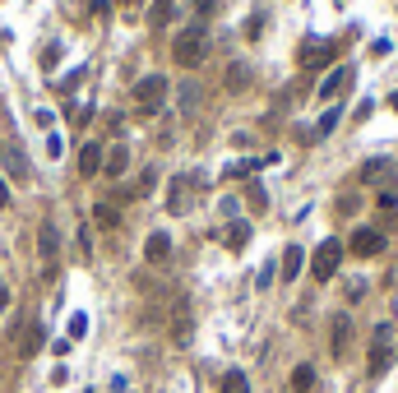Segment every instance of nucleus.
I'll return each mask as SVG.
<instances>
[{
    "instance_id": "31",
    "label": "nucleus",
    "mask_w": 398,
    "mask_h": 393,
    "mask_svg": "<svg viewBox=\"0 0 398 393\" xmlns=\"http://www.w3.org/2000/svg\"><path fill=\"white\" fill-rule=\"evenodd\" d=\"M46 153H51V157H61V153H65L61 148V135H46Z\"/></svg>"
},
{
    "instance_id": "10",
    "label": "nucleus",
    "mask_w": 398,
    "mask_h": 393,
    "mask_svg": "<svg viewBox=\"0 0 398 393\" xmlns=\"http://www.w3.org/2000/svg\"><path fill=\"white\" fill-rule=\"evenodd\" d=\"M125 166H130V148H125V144H111L107 157H102V171L116 181V176H125Z\"/></svg>"
},
{
    "instance_id": "11",
    "label": "nucleus",
    "mask_w": 398,
    "mask_h": 393,
    "mask_svg": "<svg viewBox=\"0 0 398 393\" xmlns=\"http://www.w3.org/2000/svg\"><path fill=\"white\" fill-rule=\"evenodd\" d=\"M37 250H42L46 264L61 255V231H56V222H42V231H37Z\"/></svg>"
},
{
    "instance_id": "4",
    "label": "nucleus",
    "mask_w": 398,
    "mask_h": 393,
    "mask_svg": "<svg viewBox=\"0 0 398 393\" xmlns=\"http://www.w3.org/2000/svg\"><path fill=\"white\" fill-rule=\"evenodd\" d=\"M338 264H343V245H338V241H324L320 250H315V259H310V273H315L320 282H329V278L338 273Z\"/></svg>"
},
{
    "instance_id": "26",
    "label": "nucleus",
    "mask_w": 398,
    "mask_h": 393,
    "mask_svg": "<svg viewBox=\"0 0 398 393\" xmlns=\"http://www.w3.org/2000/svg\"><path fill=\"white\" fill-rule=\"evenodd\" d=\"M338 121H343V116H338V106H329V111L320 116V135H334V130H338Z\"/></svg>"
},
{
    "instance_id": "9",
    "label": "nucleus",
    "mask_w": 398,
    "mask_h": 393,
    "mask_svg": "<svg viewBox=\"0 0 398 393\" xmlns=\"http://www.w3.org/2000/svg\"><path fill=\"white\" fill-rule=\"evenodd\" d=\"M167 255H171V236L167 231H153V236L144 241V259H149V264H167Z\"/></svg>"
},
{
    "instance_id": "2",
    "label": "nucleus",
    "mask_w": 398,
    "mask_h": 393,
    "mask_svg": "<svg viewBox=\"0 0 398 393\" xmlns=\"http://www.w3.org/2000/svg\"><path fill=\"white\" fill-rule=\"evenodd\" d=\"M162 97H167V79L162 75H144L135 84V102L144 116H153V111H162Z\"/></svg>"
},
{
    "instance_id": "28",
    "label": "nucleus",
    "mask_w": 398,
    "mask_h": 393,
    "mask_svg": "<svg viewBox=\"0 0 398 393\" xmlns=\"http://www.w3.org/2000/svg\"><path fill=\"white\" fill-rule=\"evenodd\" d=\"M195 102H199V88H195V84H185V88H181V111H190Z\"/></svg>"
},
{
    "instance_id": "1",
    "label": "nucleus",
    "mask_w": 398,
    "mask_h": 393,
    "mask_svg": "<svg viewBox=\"0 0 398 393\" xmlns=\"http://www.w3.org/2000/svg\"><path fill=\"white\" fill-rule=\"evenodd\" d=\"M171 56H176V65H185V70H199V65L209 61V32H204V23H190V28L176 32Z\"/></svg>"
},
{
    "instance_id": "35",
    "label": "nucleus",
    "mask_w": 398,
    "mask_h": 393,
    "mask_svg": "<svg viewBox=\"0 0 398 393\" xmlns=\"http://www.w3.org/2000/svg\"><path fill=\"white\" fill-rule=\"evenodd\" d=\"M389 106H394V111H398V93H394V97H389Z\"/></svg>"
},
{
    "instance_id": "29",
    "label": "nucleus",
    "mask_w": 398,
    "mask_h": 393,
    "mask_svg": "<svg viewBox=\"0 0 398 393\" xmlns=\"http://www.w3.org/2000/svg\"><path fill=\"white\" fill-rule=\"evenodd\" d=\"M153 181H158V171H144V176H139V185H135V195H149V190H153Z\"/></svg>"
},
{
    "instance_id": "5",
    "label": "nucleus",
    "mask_w": 398,
    "mask_h": 393,
    "mask_svg": "<svg viewBox=\"0 0 398 393\" xmlns=\"http://www.w3.org/2000/svg\"><path fill=\"white\" fill-rule=\"evenodd\" d=\"M389 361H394V352H389V324H380V329H375V338H370V361H366V370H370V375H384V370H389Z\"/></svg>"
},
{
    "instance_id": "24",
    "label": "nucleus",
    "mask_w": 398,
    "mask_h": 393,
    "mask_svg": "<svg viewBox=\"0 0 398 393\" xmlns=\"http://www.w3.org/2000/svg\"><path fill=\"white\" fill-rule=\"evenodd\" d=\"M61 56H65V46H61V42H51V46L42 51V65H46V70H56V65H61Z\"/></svg>"
},
{
    "instance_id": "7",
    "label": "nucleus",
    "mask_w": 398,
    "mask_h": 393,
    "mask_svg": "<svg viewBox=\"0 0 398 393\" xmlns=\"http://www.w3.org/2000/svg\"><path fill=\"white\" fill-rule=\"evenodd\" d=\"M384 250V231H375V227H357L352 231V255H380Z\"/></svg>"
},
{
    "instance_id": "14",
    "label": "nucleus",
    "mask_w": 398,
    "mask_h": 393,
    "mask_svg": "<svg viewBox=\"0 0 398 393\" xmlns=\"http://www.w3.org/2000/svg\"><path fill=\"white\" fill-rule=\"evenodd\" d=\"M171 19H176V0H153V10H149V28H171Z\"/></svg>"
},
{
    "instance_id": "34",
    "label": "nucleus",
    "mask_w": 398,
    "mask_h": 393,
    "mask_svg": "<svg viewBox=\"0 0 398 393\" xmlns=\"http://www.w3.org/2000/svg\"><path fill=\"white\" fill-rule=\"evenodd\" d=\"M209 10H214V0H199V15H209Z\"/></svg>"
},
{
    "instance_id": "19",
    "label": "nucleus",
    "mask_w": 398,
    "mask_h": 393,
    "mask_svg": "<svg viewBox=\"0 0 398 393\" xmlns=\"http://www.w3.org/2000/svg\"><path fill=\"white\" fill-rule=\"evenodd\" d=\"M222 241H227V250H241V245L250 241V222H231V227L222 231Z\"/></svg>"
},
{
    "instance_id": "8",
    "label": "nucleus",
    "mask_w": 398,
    "mask_h": 393,
    "mask_svg": "<svg viewBox=\"0 0 398 393\" xmlns=\"http://www.w3.org/2000/svg\"><path fill=\"white\" fill-rule=\"evenodd\" d=\"M102 157H107L102 144H84V148H79V176H97V171H102Z\"/></svg>"
},
{
    "instance_id": "22",
    "label": "nucleus",
    "mask_w": 398,
    "mask_h": 393,
    "mask_svg": "<svg viewBox=\"0 0 398 393\" xmlns=\"http://www.w3.org/2000/svg\"><path fill=\"white\" fill-rule=\"evenodd\" d=\"M222 393H250V379H245L241 370H227V375H222Z\"/></svg>"
},
{
    "instance_id": "17",
    "label": "nucleus",
    "mask_w": 398,
    "mask_h": 393,
    "mask_svg": "<svg viewBox=\"0 0 398 393\" xmlns=\"http://www.w3.org/2000/svg\"><path fill=\"white\" fill-rule=\"evenodd\" d=\"M301 264H306V255H301V250H296V245H287V250H283V278H296V273H301Z\"/></svg>"
},
{
    "instance_id": "27",
    "label": "nucleus",
    "mask_w": 398,
    "mask_h": 393,
    "mask_svg": "<svg viewBox=\"0 0 398 393\" xmlns=\"http://www.w3.org/2000/svg\"><path fill=\"white\" fill-rule=\"evenodd\" d=\"M88 333V315H70V338H84Z\"/></svg>"
},
{
    "instance_id": "23",
    "label": "nucleus",
    "mask_w": 398,
    "mask_h": 393,
    "mask_svg": "<svg viewBox=\"0 0 398 393\" xmlns=\"http://www.w3.org/2000/svg\"><path fill=\"white\" fill-rule=\"evenodd\" d=\"M310 384H315V370H310V365H296V370H292V389H296V393H306Z\"/></svg>"
},
{
    "instance_id": "13",
    "label": "nucleus",
    "mask_w": 398,
    "mask_h": 393,
    "mask_svg": "<svg viewBox=\"0 0 398 393\" xmlns=\"http://www.w3.org/2000/svg\"><path fill=\"white\" fill-rule=\"evenodd\" d=\"M389 176H394V162H389V157H370V162L361 166V181H366V185L389 181Z\"/></svg>"
},
{
    "instance_id": "25",
    "label": "nucleus",
    "mask_w": 398,
    "mask_h": 393,
    "mask_svg": "<svg viewBox=\"0 0 398 393\" xmlns=\"http://www.w3.org/2000/svg\"><path fill=\"white\" fill-rule=\"evenodd\" d=\"M245 199H250V209H255V213H264V209H269V195H264L260 185H250V190H245Z\"/></svg>"
},
{
    "instance_id": "21",
    "label": "nucleus",
    "mask_w": 398,
    "mask_h": 393,
    "mask_svg": "<svg viewBox=\"0 0 398 393\" xmlns=\"http://www.w3.org/2000/svg\"><path fill=\"white\" fill-rule=\"evenodd\" d=\"M245 84H250V70H245L241 61H231V65H227V88H231V93H241Z\"/></svg>"
},
{
    "instance_id": "3",
    "label": "nucleus",
    "mask_w": 398,
    "mask_h": 393,
    "mask_svg": "<svg viewBox=\"0 0 398 393\" xmlns=\"http://www.w3.org/2000/svg\"><path fill=\"white\" fill-rule=\"evenodd\" d=\"M334 56H338V46L329 42V37H310V42L301 46V56H296V61H301V70H329Z\"/></svg>"
},
{
    "instance_id": "12",
    "label": "nucleus",
    "mask_w": 398,
    "mask_h": 393,
    "mask_svg": "<svg viewBox=\"0 0 398 393\" xmlns=\"http://www.w3.org/2000/svg\"><path fill=\"white\" fill-rule=\"evenodd\" d=\"M348 347H352V319L334 315V356H348Z\"/></svg>"
},
{
    "instance_id": "32",
    "label": "nucleus",
    "mask_w": 398,
    "mask_h": 393,
    "mask_svg": "<svg viewBox=\"0 0 398 393\" xmlns=\"http://www.w3.org/2000/svg\"><path fill=\"white\" fill-rule=\"evenodd\" d=\"M5 310H10V287L0 282V315H5Z\"/></svg>"
},
{
    "instance_id": "6",
    "label": "nucleus",
    "mask_w": 398,
    "mask_h": 393,
    "mask_svg": "<svg viewBox=\"0 0 398 393\" xmlns=\"http://www.w3.org/2000/svg\"><path fill=\"white\" fill-rule=\"evenodd\" d=\"M0 162H5V171L15 176V181H28V157H23V148L19 144H0Z\"/></svg>"
},
{
    "instance_id": "30",
    "label": "nucleus",
    "mask_w": 398,
    "mask_h": 393,
    "mask_svg": "<svg viewBox=\"0 0 398 393\" xmlns=\"http://www.w3.org/2000/svg\"><path fill=\"white\" fill-rule=\"evenodd\" d=\"M245 171H255V162H245V157H241V162H231V166H227V176H245Z\"/></svg>"
},
{
    "instance_id": "15",
    "label": "nucleus",
    "mask_w": 398,
    "mask_h": 393,
    "mask_svg": "<svg viewBox=\"0 0 398 393\" xmlns=\"http://www.w3.org/2000/svg\"><path fill=\"white\" fill-rule=\"evenodd\" d=\"M46 343V329L42 324H28L23 329V338H19V356H37V347Z\"/></svg>"
},
{
    "instance_id": "16",
    "label": "nucleus",
    "mask_w": 398,
    "mask_h": 393,
    "mask_svg": "<svg viewBox=\"0 0 398 393\" xmlns=\"http://www.w3.org/2000/svg\"><path fill=\"white\" fill-rule=\"evenodd\" d=\"M343 84H348V70L338 65V70H329V79L320 84V102H334L338 93H343Z\"/></svg>"
},
{
    "instance_id": "18",
    "label": "nucleus",
    "mask_w": 398,
    "mask_h": 393,
    "mask_svg": "<svg viewBox=\"0 0 398 393\" xmlns=\"http://www.w3.org/2000/svg\"><path fill=\"white\" fill-rule=\"evenodd\" d=\"M93 222H97V227H121V209H116V204H97V209H93Z\"/></svg>"
},
{
    "instance_id": "20",
    "label": "nucleus",
    "mask_w": 398,
    "mask_h": 393,
    "mask_svg": "<svg viewBox=\"0 0 398 393\" xmlns=\"http://www.w3.org/2000/svg\"><path fill=\"white\" fill-rule=\"evenodd\" d=\"M171 338H176V343H185V338H190V305H176V324H171Z\"/></svg>"
},
{
    "instance_id": "33",
    "label": "nucleus",
    "mask_w": 398,
    "mask_h": 393,
    "mask_svg": "<svg viewBox=\"0 0 398 393\" xmlns=\"http://www.w3.org/2000/svg\"><path fill=\"white\" fill-rule=\"evenodd\" d=\"M10 204V190H5V176H0V209Z\"/></svg>"
}]
</instances>
